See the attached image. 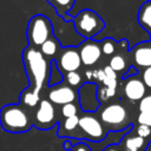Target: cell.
Instances as JSON below:
<instances>
[{"mask_svg": "<svg viewBox=\"0 0 151 151\" xmlns=\"http://www.w3.org/2000/svg\"><path fill=\"white\" fill-rule=\"evenodd\" d=\"M133 61L139 67H150L151 66V46L139 45L132 51Z\"/></svg>", "mask_w": 151, "mask_h": 151, "instance_id": "obj_14", "label": "cell"}, {"mask_svg": "<svg viewBox=\"0 0 151 151\" xmlns=\"http://www.w3.org/2000/svg\"><path fill=\"white\" fill-rule=\"evenodd\" d=\"M77 99V92L73 87L64 84H59L53 86L48 92V100L52 104L65 105L70 103H74Z\"/></svg>", "mask_w": 151, "mask_h": 151, "instance_id": "obj_9", "label": "cell"}, {"mask_svg": "<svg viewBox=\"0 0 151 151\" xmlns=\"http://www.w3.org/2000/svg\"><path fill=\"white\" fill-rule=\"evenodd\" d=\"M71 151H92V150H91V147H90L87 144L80 142V143L74 144L73 147L71 149Z\"/></svg>", "mask_w": 151, "mask_h": 151, "instance_id": "obj_28", "label": "cell"}, {"mask_svg": "<svg viewBox=\"0 0 151 151\" xmlns=\"http://www.w3.org/2000/svg\"><path fill=\"white\" fill-rule=\"evenodd\" d=\"M73 22L77 32L86 39L93 38L96 34L101 32L105 26L99 14H97L94 11L88 8L80 11L73 18Z\"/></svg>", "mask_w": 151, "mask_h": 151, "instance_id": "obj_3", "label": "cell"}, {"mask_svg": "<svg viewBox=\"0 0 151 151\" xmlns=\"http://www.w3.org/2000/svg\"><path fill=\"white\" fill-rule=\"evenodd\" d=\"M0 125L4 131L22 133L32 129L33 122L24 105L7 104L0 110Z\"/></svg>", "mask_w": 151, "mask_h": 151, "instance_id": "obj_2", "label": "cell"}, {"mask_svg": "<svg viewBox=\"0 0 151 151\" xmlns=\"http://www.w3.org/2000/svg\"><path fill=\"white\" fill-rule=\"evenodd\" d=\"M138 124L151 127V112H140L137 118Z\"/></svg>", "mask_w": 151, "mask_h": 151, "instance_id": "obj_26", "label": "cell"}, {"mask_svg": "<svg viewBox=\"0 0 151 151\" xmlns=\"http://www.w3.org/2000/svg\"><path fill=\"white\" fill-rule=\"evenodd\" d=\"M58 48H59L58 41L52 37V38H50L47 41H45V42L40 46V52H41L42 55L53 57V55H55Z\"/></svg>", "mask_w": 151, "mask_h": 151, "instance_id": "obj_18", "label": "cell"}, {"mask_svg": "<svg viewBox=\"0 0 151 151\" xmlns=\"http://www.w3.org/2000/svg\"><path fill=\"white\" fill-rule=\"evenodd\" d=\"M109 66H110L116 73H117V72H122V71L125 70V67H126V61H125V59H124L123 55L117 54V55H114V57L111 58Z\"/></svg>", "mask_w": 151, "mask_h": 151, "instance_id": "obj_19", "label": "cell"}, {"mask_svg": "<svg viewBox=\"0 0 151 151\" xmlns=\"http://www.w3.org/2000/svg\"><path fill=\"white\" fill-rule=\"evenodd\" d=\"M52 24L50 19L42 14H37L31 18L27 25V39L29 46L40 47L53 35Z\"/></svg>", "mask_w": 151, "mask_h": 151, "instance_id": "obj_4", "label": "cell"}, {"mask_svg": "<svg viewBox=\"0 0 151 151\" xmlns=\"http://www.w3.org/2000/svg\"><path fill=\"white\" fill-rule=\"evenodd\" d=\"M149 140L137 134H125L119 144L123 151H145Z\"/></svg>", "mask_w": 151, "mask_h": 151, "instance_id": "obj_13", "label": "cell"}, {"mask_svg": "<svg viewBox=\"0 0 151 151\" xmlns=\"http://www.w3.org/2000/svg\"><path fill=\"white\" fill-rule=\"evenodd\" d=\"M22 60L29 79V86L26 90L39 96L48 78V63L41 52L33 46H28L24 51Z\"/></svg>", "mask_w": 151, "mask_h": 151, "instance_id": "obj_1", "label": "cell"}, {"mask_svg": "<svg viewBox=\"0 0 151 151\" xmlns=\"http://www.w3.org/2000/svg\"><path fill=\"white\" fill-rule=\"evenodd\" d=\"M86 78L92 79V71H86Z\"/></svg>", "mask_w": 151, "mask_h": 151, "instance_id": "obj_32", "label": "cell"}, {"mask_svg": "<svg viewBox=\"0 0 151 151\" xmlns=\"http://www.w3.org/2000/svg\"><path fill=\"white\" fill-rule=\"evenodd\" d=\"M103 151H123V150H122V147H120L119 145H117V144H111V145L106 146Z\"/></svg>", "mask_w": 151, "mask_h": 151, "instance_id": "obj_31", "label": "cell"}, {"mask_svg": "<svg viewBox=\"0 0 151 151\" xmlns=\"http://www.w3.org/2000/svg\"><path fill=\"white\" fill-rule=\"evenodd\" d=\"M97 90L98 87L93 83H86L79 88V104L84 112H94L99 107L100 103L97 97Z\"/></svg>", "mask_w": 151, "mask_h": 151, "instance_id": "obj_8", "label": "cell"}, {"mask_svg": "<svg viewBox=\"0 0 151 151\" xmlns=\"http://www.w3.org/2000/svg\"><path fill=\"white\" fill-rule=\"evenodd\" d=\"M81 64L85 66H92L94 65L101 57V50L100 45L97 44L93 40H85L83 44H80L79 50H78Z\"/></svg>", "mask_w": 151, "mask_h": 151, "instance_id": "obj_10", "label": "cell"}, {"mask_svg": "<svg viewBox=\"0 0 151 151\" xmlns=\"http://www.w3.org/2000/svg\"><path fill=\"white\" fill-rule=\"evenodd\" d=\"M142 81L144 83L145 87L151 88V66L146 67L142 73Z\"/></svg>", "mask_w": 151, "mask_h": 151, "instance_id": "obj_27", "label": "cell"}, {"mask_svg": "<svg viewBox=\"0 0 151 151\" xmlns=\"http://www.w3.org/2000/svg\"><path fill=\"white\" fill-rule=\"evenodd\" d=\"M73 143H72V140H71V138H67V139H65L64 140V143H63V147H64V150H66V151H71V149L73 147Z\"/></svg>", "mask_w": 151, "mask_h": 151, "instance_id": "obj_30", "label": "cell"}, {"mask_svg": "<svg viewBox=\"0 0 151 151\" xmlns=\"http://www.w3.org/2000/svg\"><path fill=\"white\" fill-rule=\"evenodd\" d=\"M74 1L76 0H48V2L53 5L59 15H65L73 7Z\"/></svg>", "mask_w": 151, "mask_h": 151, "instance_id": "obj_17", "label": "cell"}, {"mask_svg": "<svg viewBox=\"0 0 151 151\" xmlns=\"http://www.w3.org/2000/svg\"><path fill=\"white\" fill-rule=\"evenodd\" d=\"M123 91H124V94L127 99H130L132 101H137V100H140L145 96L146 87L139 78L131 77L124 81Z\"/></svg>", "mask_w": 151, "mask_h": 151, "instance_id": "obj_12", "label": "cell"}, {"mask_svg": "<svg viewBox=\"0 0 151 151\" xmlns=\"http://www.w3.org/2000/svg\"><path fill=\"white\" fill-rule=\"evenodd\" d=\"M100 122L109 131H120L127 126V111L119 103L109 104L100 112Z\"/></svg>", "mask_w": 151, "mask_h": 151, "instance_id": "obj_5", "label": "cell"}, {"mask_svg": "<svg viewBox=\"0 0 151 151\" xmlns=\"http://www.w3.org/2000/svg\"><path fill=\"white\" fill-rule=\"evenodd\" d=\"M136 134L139 136V137H142V138H144V139H147L149 140L151 138V127L139 124L136 127Z\"/></svg>", "mask_w": 151, "mask_h": 151, "instance_id": "obj_25", "label": "cell"}, {"mask_svg": "<svg viewBox=\"0 0 151 151\" xmlns=\"http://www.w3.org/2000/svg\"><path fill=\"white\" fill-rule=\"evenodd\" d=\"M61 116L64 118H70L73 116H78V105L74 103L65 104L61 106Z\"/></svg>", "mask_w": 151, "mask_h": 151, "instance_id": "obj_20", "label": "cell"}, {"mask_svg": "<svg viewBox=\"0 0 151 151\" xmlns=\"http://www.w3.org/2000/svg\"><path fill=\"white\" fill-rule=\"evenodd\" d=\"M66 81L68 84V86L74 87V86H79L81 83V76L74 71V72H68L66 73Z\"/></svg>", "mask_w": 151, "mask_h": 151, "instance_id": "obj_22", "label": "cell"}, {"mask_svg": "<svg viewBox=\"0 0 151 151\" xmlns=\"http://www.w3.org/2000/svg\"><path fill=\"white\" fill-rule=\"evenodd\" d=\"M78 123L79 117L73 116L70 118H65L63 122L59 123V130H58V137H72L74 138V132L78 131Z\"/></svg>", "mask_w": 151, "mask_h": 151, "instance_id": "obj_15", "label": "cell"}, {"mask_svg": "<svg viewBox=\"0 0 151 151\" xmlns=\"http://www.w3.org/2000/svg\"><path fill=\"white\" fill-rule=\"evenodd\" d=\"M32 122L39 130H48L57 124L55 109L48 99H40Z\"/></svg>", "mask_w": 151, "mask_h": 151, "instance_id": "obj_7", "label": "cell"}, {"mask_svg": "<svg viewBox=\"0 0 151 151\" xmlns=\"http://www.w3.org/2000/svg\"><path fill=\"white\" fill-rule=\"evenodd\" d=\"M138 21L144 29L151 31V1L144 2L138 12Z\"/></svg>", "mask_w": 151, "mask_h": 151, "instance_id": "obj_16", "label": "cell"}, {"mask_svg": "<svg viewBox=\"0 0 151 151\" xmlns=\"http://www.w3.org/2000/svg\"><path fill=\"white\" fill-rule=\"evenodd\" d=\"M92 78H94L96 80L98 81H101L105 79V73H104V70H96V71H92Z\"/></svg>", "mask_w": 151, "mask_h": 151, "instance_id": "obj_29", "label": "cell"}, {"mask_svg": "<svg viewBox=\"0 0 151 151\" xmlns=\"http://www.w3.org/2000/svg\"><path fill=\"white\" fill-rule=\"evenodd\" d=\"M78 131V138H86L91 142H101L107 133V130L104 127L100 119L93 114H84L79 117Z\"/></svg>", "mask_w": 151, "mask_h": 151, "instance_id": "obj_6", "label": "cell"}, {"mask_svg": "<svg viewBox=\"0 0 151 151\" xmlns=\"http://www.w3.org/2000/svg\"><path fill=\"white\" fill-rule=\"evenodd\" d=\"M100 50L101 52H104L106 55H111L113 54V52L116 51V46L113 44V41L111 39H106L103 41V44L100 45Z\"/></svg>", "mask_w": 151, "mask_h": 151, "instance_id": "obj_24", "label": "cell"}, {"mask_svg": "<svg viewBox=\"0 0 151 151\" xmlns=\"http://www.w3.org/2000/svg\"><path fill=\"white\" fill-rule=\"evenodd\" d=\"M114 93H116V88H110V87H105V86L97 90V97H98L99 103L106 101L107 99L112 98L114 96Z\"/></svg>", "mask_w": 151, "mask_h": 151, "instance_id": "obj_21", "label": "cell"}, {"mask_svg": "<svg viewBox=\"0 0 151 151\" xmlns=\"http://www.w3.org/2000/svg\"><path fill=\"white\" fill-rule=\"evenodd\" d=\"M81 60L78 53V50L73 47H68L64 50L58 59V66L61 71L68 73V72H74L80 68Z\"/></svg>", "mask_w": 151, "mask_h": 151, "instance_id": "obj_11", "label": "cell"}, {"mask_svg": "<svg viewBox=\"0 0 151 151\" xmlns=\"http://www.w3.org/2000/svg\"><path fill=\"white\" fill-rule=\"evenodd\" d=\"M138 109L140 112H151V94L144 96L139 100Z\"/></svg>", "mask_w": 151, "mask_h": 151, "instance_id": "obj_23", "label": "cell"}]
</instances>
